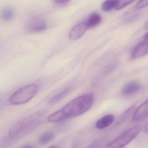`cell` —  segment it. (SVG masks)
Returning <instances> with one entry per match:
<instances>
[{
    "mask_svg": "<svg viewBox=\"0 0 148 148\" xmlns=\"http://www.w3.org/2000/svg\"><path fill=\"white\" fill-rule=\"evenodd\" d=\"M144 28L145 29H148V21L145 23L144 25Z\"/></svg>",
    "mask_w": 148,
    "mask_h": 148,
    "instance_id": "obj_23",
    "label": "cell"
},
{
    "mask_svg": "<svg viewBox=\"0 0 148 148\" xmlns=\"http://www.w3.org/2000/svg\"><path fill=\"white\" fill-rule=\"evenodd\" d=\"M15 16V10L11 6H6L0 11V19L5 22L10 21Z\"/></svg>",
    "mask_w": 148,
    "mask_h": 148,
    "instance_id": "obj_9",
    "label": "cell"
},
{
    "mask_svg": "<svg viewBox=\"0 0 148 148\" xmlns=\"http://www.w3.org/2000/svg\"><path fill=\"white\" fill-rule=\"evenodd\" d=\"M38 88V85L34 83L25 85L12 94L10 98V102L15 105L26 103L35 96Z\"/></svg>",
    "mask_w": 148,
    "mask_h": 148,
    "instance_id": "obj_2",
    "label": "cell"
},
{
    "mask_svg": "<svg viewBox=\"0 0 148 148\" xmlns=\"http://www.w3.org/2000/svg\"><path fill=\"white\" fill-rule=\"evenodd\" d=\"M69 91V89L66 88L57 93L50 98V100H49V103L55 104L58 102L68 93Z\"/></svg>",
    "mask_w": 148,
    "mask_h": 148,
    "instance_id": "obj_14",
    "label": "cell"
},
{
    "mask_svg": "<svg viewBox=\"0 0 148 148\" xmlns=\"http://www.w3.org/2000/svg\"><path fill=\"white\" fill-rule=\"evenodd\" d=\"M148 54V33L143 40L137 44L133 49L131 53V59L136 60L144 57Z\"/></svg>",
    "mask_w": 148,
    "mask_h": 148,
    "instance_id": "obj_5",
    "label": "cell"
},
{
    "mask_svg": "<svg viewBox=\"0 0 148 148\" xmlns=\"http://www.w3.org/2000/svg\"><path fill=\"white\" fill-rule=\"evenodd\" d=\"M25 28L29 33H39L46 29L47 25L42 18L39 16H33L27 21Z\"/></svg>",
    "mask_w": 148,
    "mask_h": 148,
    "instance_id": "obj_4",
    "label": "cell"
},
{
    "mask_svg": "<svg viewBox=\"0 0 148 148\" xmlns=\"http://www.w3.org/2000/svg\"><path fill=\"white\" fill-rule=\"evenodd\" d=\"M148 6V0H140L136 5V9H141Z\"/></svg>",
    "mask_w": 148,
    "mask_h": 148,
    "instance_id": "obj_18",
    "label": "cell"
},
{
    "mask_svg": "<svg viewBox=\"0 0 148 148\" xmlns=\"http://www.w3.org/2000/svg\"><path fill=\"white\" fill-rule=\"evenodd\" d=\"M94 95L86 93L75 98L61 109L54 112L48 117L49 122L55 123L78 116L88 111L92 107Z\"/></svg>",
    "mask_w": 148,
    "mask_h": 148,
    "instance_id": "obj_1",
    "label": "cell"
},
{
    "mask_svg": "<svg viewBox=\"0 0 148 148\" xmlns=\"http://www.w3.org/2000/svg\"><path fill=\"white\" fill-rule=\"evenodd\" d=\"M58 4H64L70 1V0H54Z\"/></svg>",
    "mask_w": 148,
    "mask_h": 148,
    "instance_id": "obj_20",
    "label": "cell"
},
{
    "mask_svg": "<svg viewBox=\"0 0 148 148\" xmlns=\"http://www.w3.org/2000/svg\"><path fill=\"white\" fill-rule=\"evenodd\" d=\"M135 0H116V3L114 9L116 10L122 9L132 3Z\"/></svg>",
    "mask_w": 148,
    "mask_h": 148,
    "instance_id": "obj_17",
    "label": "cell"
},
{
    "mask_svg": "<svg viewBox=\"0 0 148 148\" xmlns=\"http://www.w3.org/2000/svg\"><path fill=\"white\" fill-rule=\"evenodd\" d=\"M88 29L85 19L75 25L72 28L69 32V39L73 40H77L82 37Z\"/></svg>",
    "mask_w": 148,
    "mask_h": 148,
    "instance_id": "obj_6",
    "label": "cell"
},
{
    "mask_svg": "<svg viewBox=\"0 0 148 148\" xmlns=\"http://www.w3.org/2000/svg\"><path fill=\"white\" fill-rule=\"evenodd\" d=\"M48 148H58L56 146H51V147H49Z\"/></svg>",
    "mask_w": 148,
    "mask_h": 148,
    "instance_id": "obj_24",
    "label": "cell"
},
{
    "mask_svg": "<svg viewBox=\"0 0 148 148\" xmlns=\"http://www.w3.org/2000/svg\"><path fill=\"white\" fill-rule=\"evenodd\" d=\"M87 26L89 29L95 27L99 25L101 22V17L99 14L93 13L90 15L88 18L85 19Z\"/></svg>",
    "mask_w": 148,
    "mask_h": 148,
    "instance_id": "obj_11",
    "label": "cell"
},
{
    "mask_svg": "<svg viewBox=\"0 0 148 148\" xmlns=\"http://www.w3.org/2000/svg\"><path fill=\"white\" fill-rule=\"evenodd\" d=\"M114 121V116L113 115L108 114L104 116L97 122L96 127L99 130L106 128L112 124Z\"/></svg>",
    "mask_w": 148,
    "mask_h": 148,
    "instance_id": "obj_10",
    "label": "cell"
},
{
    "mask_svg": "<svg viewBox=\"0 0 148 148\" xmlns=\"http://www.w3.org/2000/svg\"><path fill=\"white\" fill-rule=\"evenodd\" d=\"M140 14L139 12H133L130 14L127 15L123 19L124 23H129L136 20L140 16Z\"/></svg>",
    "mask_w": 148,
    "mask_h": 148,
    "instance_id": "obj_16",
    "label": "cell"
},
{
    "mask_svg": "<svg viewBox=\"0 0 148 148\" xmlns=\"http://www.w3.org/2000/svg\"><path fill=\"white\" fill-rule=\"evenodd\" d=\"M20 148H34V146H32V145L30 144H27V145H24V146H23V147H21Z\"/></svg>",
    "mask_w": 148,
    "mask_h": 148,
    "instance_id": "obj_22",
    "label": "cell"
},
{
    "mask_svg": "<svg viewBox=\"0 0 148 148\" xmlns=\"http://www.w3.org/2000/svg\"><path fill=\"white\" fill-rule=\"evenodd\" d=\"M140 125H136L123 132L102 148H122L135 139L141 131Z\"/></svg>",
    "mask_w": 148,
    "mask_h": 148,
    "instance_id": "obj_3",
    "label": "cell"
},
{
    "mask_svg": "<svg viewBox=\"0 0 148 148\" xmlns=\"http://www.w3.org/2000/svg\"><path fill=\"white\" fill-rule=\"evenodd\" d=\"M141 88L140 83L137 82H131L123 86L122 93L124 95H131L137 93Z\"/></svg>",
    "mask_w": 148,
    "mask_h": 148,
    "instance_id": "obj_8",
    "label": "cell"
},
{
    "mask_svg": "<svg viewBox=\"0 0 148 148\" xmlns=\"http://www.w3.org/2000/svg\"><path fill=\"white\" fill-rule=\"evenodd\" d=\"M136 109V105H133L130 108H129L125 112H123L116 122V126H118V125L123 123V122L126 121L127 119H128L131 116L133 115L134 114Z\"/></svg>",
    "mask_w": 148,
    "mask_h": 148,
    "instance_id": "obj_12",
    "label": "cell"
},
{
    "mask_svg": "<svg viewBox=\"0 0 148 148\" xmlns=\"http://www.w3.org/2000/svg\"><path fill=\"white\" fill-rule=\"evenodd\" d=\"M116 3V0H106L102 4V10L105 12L110 11L115 8Z\"/></svg>",
    "mask_w": 148,
    "mask_h": 148,
    "instance_id": "obj_15",
    "label": "cell"
},
{
    "mask_svg": "<svg viewBox=\"0 0 148 148\" xmlns=\"http://www.w3.org/2000/svg\"><path fill=\"white\" fill-rule=\"evenodd\" d=\"M54 134L50 131L43 133L39 138V142L41 145H45L52 141L54 138Z\"/></svg>",
    "mask_w": 148,
    "mask_h": 148,
    "instance_id": "obj_13",
    "label": "cell"
},
{
    "mask_svg": "<svg viewBox=\"0 0 148 148\" xmlns=\"http://www.w3.org/2000/svg\"><path fill=\"white\" fill-rule=\"evenodd\" d=\"M99 143L98 141H95L90 143L85 148H98L100 146Z\"/></svg>",
    "mask_w": 148,
    "mask_h": 148,
    "instance_id": "obj_19",
    "label": "cell"
},
{
    "mask_svg": "<svg viewBox=\"0 0 148 148\" xmlns=\"http://www.w3.org/2000/svg\"><path fill=\"white\" fill-rule=\"evenodd\" d=\"M143 130L146 133L148 134V122L144 126Z\"/></svg>",
    "mask_w": 148,
    "mask_h": 148,
    "instance_id": "obj_21",
    "label": "cell"
},
{
    "mask_svg": "<svg viewBox=\"0 0 148 148\" xmlns=\"http://www.w3.org/2000/svg\"><path fill=\"white\" fill-rule=\"evenodd\" d=\"M148 116V98L136 109L133 115V120L140 121Z\"/></svg>",
    "mask_w": 148,
    "mask_h": 148,
    "instance_id": "obj_7",
    "label": "cell"
}]
</instances>
